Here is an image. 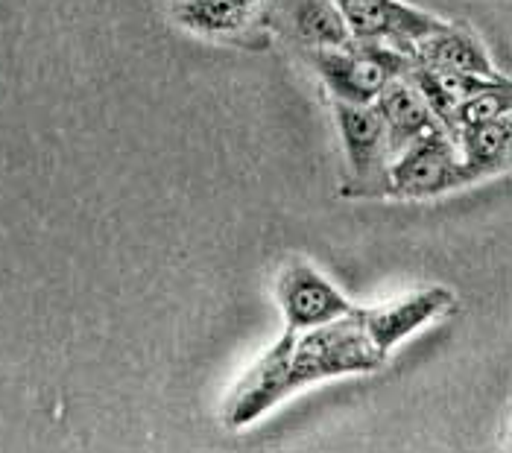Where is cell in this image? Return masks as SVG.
Listing matches in <instances>:
<instances>
[{
	"instance_id": "2",
	"label": "cell",
	"mask_w": 512,
	"mask_h": 453,
	"mask_svg": "<svg viewBox=\"0 0 512 453\" xmlns=\"http://www.w3.org/2000/svg\"><path fill=\"white\" fill-rule=\"evenodd\" d=\"M305 59L314 65L325 91L337 103L369 106L381 97V91L413 71V56L401 53L390 44L378 41H346L340 47L308 50Z\"/></svg>"
},
{
	"instance_id": "11",
	"label": "cell",
	"mask_w": 512,
	"mask_h": 453,
	"mask_svg": "<svg viewBox=\"0 0 512 453\" xmlns=\"http://www.w3.org/2000/svg\"><path fill=\"white\" fill-rule=\"evenodd\" d=\"M372 106L378 109L381 120H384V129H387L393 155H398L407 144L419 141L422 135H428L434 129H442L439 120L434 117V112H431V106L425 103L422 91L413 85L410 76L393 79Z\"/></svg>"
},
{
	"instance_id": "13",
	"label": "cell",
	"mask_w": 512,
	"mask_h": 453,
	"mask_svg": "<svg viewBox=\"0 0 512 453\" xmlns=\"http://www.w3.org/2000/svg\"><path fill=\"white\" fill-rule=\"evenodd\" d=\"M510 79L504 76L501 82H495L492 88L480 91L469 97L466 103H460L454 112H451V120L445 126L448 138L466 126H474V123H486V120H498V117H510L512 109V97H510Z\"/></svg>"
},
{
	"instance_id": "6",
	"label": "cell",
	"mask_w": 512,
	"mask_h": 453,
	"mask_svg": "<svg viewBox=\"0 0 512 453\" xmlns=\"http://www.w3.org/2000/svg\"><path fill=\"white\" fill-rule=\"evenodd\" d=\"M357 41L390 44L413 56L416 41L436 33L445 21L401 0H334Z\"/></svg>"
},
{
	"instance_id": "9",
	"label": "cell",
	"mask_w": 512,
	"mask_h": 453,
	"mask_svg": "<svg viewBox=\"0 0 512 453\" xmlns=\"http://www.w3.org/2000/svg\"><path fill=\"white\" fill-rule=\"evenodd\" d=\"M173 18L197 36L240 38L264 27V0H176Z\"/></svg>"
},
{
	"instance_id": "12",
	"label": "cell",
	"mask_w": 512,
	"mask_h": 453,
	"mask_svg": "<svg viewBox=\"0 0 512 453\" xmlns=\"http://www.w3.org/2000/svg\"><path fill=\"white\" fill-rule=\"evenodd\" d=\"M454 147L460 152L463 170L469 185L498 176L510 167V147H512V123L510 117L474 123L460 132L451 135Z\"/></svg>"
},
{
	"instance_id": "8",
	"label": "cell",
	"mask_w": 512,
	"mask_h": 453,
	"mask_svg": "<svg viewBox=\"0 0 512 453\" xmlns=\"http://www.w3.org/2000/svg\"><path fill=\"white\" fill-rule=\"evenodd\" d=\"M264 27L305 53L352 41L334 0H264Z\"/></svg>"
},
{
	"instance_id": "1",
	"label": "cell",
	"mask_w": 512,
	"mask_h": 453,
	"mask_svg": "<svg viewBox=\"0 0 512 453\" xmlns=\"http://www.w3.org/2000/svg\"><path fill=\"white\" fill-rule=\"evenodd\" d=\"M381 366L384 357L366 337L357 307L311 331H284L237 380L226 398L223 421L229 430L249 427L299 389L346 375H372Z\"/></svg>"
},
{
	"instance_id": "3",
	"label": "cell",
	"mask_w": 512,
	"mask_h": 453,
	"mask_svg": "<svg viewBox=\"0 0 512 453\" xmlns=\"http://www.w3.org/2000/svg\"><path fill=\"white\" fill-rule=\"evenodd\" d=\"M466 170L460 152L445 129H434L419 141L407 144L387 170L384 193L390 199H434L442 193L466 188Z\"/></svg>"
},
{
	"instance_id": "10",
	"label": "cell",
	"mask_w": 512,
	"mask_h": 453,
	"mask_svg": "<svg viewBox=\"0 0 512 453\" xmlns=\"http://www.w3.org/2000/svg\"><path fill=\"white\" fill-rule=\"evenodd\" d=\"M413 62L422 68H436V71L498 76L483 41L474 36V30L463 27V24H442L436 33L416 41Z\"/></svg>"
},
{
	"instance_id": "4",
	"label": "cell",
	"mask_w": 512,
	"mask_h": 453,
	"mask_svg": "<svg viewBox=\"0 0 512 453\" xmlns=\"http://www.w3.org/2000/svg\"><path fill=\"white\" fill-rule=\"evenodd\" d=\"M331 106H334L340 141L346 152V167H349V182L343 188V196H357V199L381 196L390 161L395 158L381 114L372 103L352 106V103L331 100Z\"/></svg>"
},
{
	"instance_id": "5",
	"label": "cell",
	"mask_w": 512,
	"mask_h": 453,
	"mask_svg": "<svg viewBox=\"0 0 512 453\" xmlns=\"http://www.w3.org/2000/svg\"><path fill=\"white\" fill-rule=\"evenodd\" d=\"M276 299L284 331H311L349 316L357 307L308 261H290L278 272Z\"/></svg>"
},
{
	"instance_id": "7",
	"label": "cell",
	"mask_w": 512,
	"mask_h": 453,
	"mask_svg": "<svg viewBox=\"0 0 512 453\" xmlns=\"http://www.w3.org/2000/svg\"><path fill=\"white\" fill-rule=\"evenodd\" d=\"M454 307V296L445 287H428L407 293L393 302L375 304V307H357V319L366 331L375 351L387 360L395 345L410 340L416 331L442 319Z\"/></svg>"
}]
</instances>
